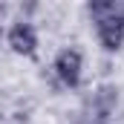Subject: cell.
Listing matches in <instances>:
<instances>
[{
    "label": "cell",
    "mask_w": 124,
    "mask_h": 124,
    "mask_svg": "<svg viewBox=\"0 0 124 124\" xmlns=\"http://www.w3.org/2000/svg\"><path fill=\"white\" fill-rule=\"evenodd\" d=\"M95 43L107 55H118L124 49V17L118 12V0H90L84 6Z\"/></svg>",
    "instance_id": "obj_1"
},
{
    "label": "cell",
    "mask_w": 124,
    "mask_h": 124,
    "mask_svg": "<svg viewBox=\"0 0 124 124\" xmlns=\"http://www.w3.org/2000/svg\"><path fill=\"white\" fill-rule=\"evenodd\" d=\"M52 78L58 81V87L66 93H78L84 87V72H87V58L78 46H61L55 55H52Z\"/></svg>",
    "instance_id": "obj_2"
},
{
    "label": "cell",
    "mask_w": 124,
    "mask_h": 124,
    "mask_svg": "<svg viewBox=\"0 0 124 124\" xmlns=\"http://www.w3.org/2000/svg\"><path fill=\"white\" fill-rule=\"evenodd\" d=\"M3 43L9 46L12 55L26 58V61H35L40 55V32L35 26V20H26V17H12L6 23Z\"/></svg>",
    "instance_id": "obj_3"
},
{
    "label": "cell",
    "mask_w": 124,
    "mask_h": 124,
    "mask_svg": "<svg viewBox=\"0 0 124 124\" xmlns=\"http://www.w3.org/2000/svg\"><path fill=\"white\" fill-rule=\"evenodd\" d=\"M118 110V87L116 84H98L90 95V121L110 124Z\"/></svg>",
    "instance_id": "obj_4"
},
{
    "label": "cell",
    "mask_w": 124,
    "mask_h": 124,
    "mask_svg": "<svg viewBox=\"0 0 124 124\" xmlns=\"http://www.w3.org/2000/svg\"><path fill=\"white\" fill-rule=\"evenodd\" d=\"M118 12H121V17H124V0H118Z\"/></svg>",
    "instance_id": "obj_5"
},
{
    "label": "cell",
    "mask_w": 124,
    "mask_h": 124,
    "mask_svg": "<svg viewBox=\"0 0 124 124\" xmlns=\"http://www.w3.org/2000/svg\"><path fill=\"white\" fill-rule=\"evenodd\" d=\"M87 124H101V121H87Z\"/></svg>",
    "instance_id": "obj_6"
}]
</instances>
